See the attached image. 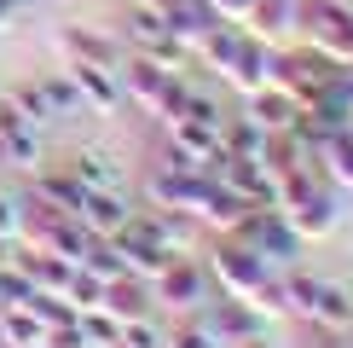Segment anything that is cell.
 Wrapping results in <instances>:
<instances>
[{"mask_svg": "<svg viewBox=\"0 0 353 348\" xmlns=\"http://www.w3.org/2000/svg\"><path fill=\"white\" fill-rule=\"evenodd\" d=\"M6 18H12V0H0V29H6Z\"/></svg>", "mask_w": 353, "mask_h": 348, "instance_id": "8992f818", "label": "cell"}, {"mask_svg": "<svg viewBox=\"0 0 353 348\" xmlns=\"http://www.w3.org/2000/svg\"><path fill=\"white\" fill-rule=\"evenodd\" d=\"M0 267H12V238L0 232Z\"/></svg>", "mask_w": 353, "mask_h": 348, "instance_id": "5b68a950", "label": "cell"}, {"mask_svg": "<svg viewBox=\"0 0 353 348\" xmlns=\"http://www.w3.org/2000/svg\"><path fill=\"white\" fill-rule=\"evenodd\" d=\"M0 342H12V348H47V325H41L23 302H6V308H0Z\"/></svg>", "mask_w": 353, "mask_h": 348, "instance_id": "6da1fadb", "label": "cell"}, {"mask_svg": "<svg viewBox=\"0 0 353 348\" xmlns=\"http://www.w3.org/2000/svg\"><path fill=\"white\" fill-rule=\"evenodd\" d=\"M12 105L23 110V122H47V93H41V87H18V93H12Z\"/></svg>", "mask_w": 353, "mask_h": 348, "instance_id": "3957f363", "label": "cell"}, {"mask_svg": "<svg viewBox=\"0 0 353 348\" xmlns=\"http://www.w3.org/2000/svg\"><path fill=\"white\" fill-rule=\"evenodd\" d=\"M0 232H6V238H18V232H23V209H18V197H12V192H0Z\"/></svg>", "mask_w": 353, "mask_h": 348, "instance_id": "277c9868", "label": "cell"}, {"mask_svg": "<svg viewBox=\"0 0 353 348\" xmlns=\"http://www.w3.org/2000/svg\"><path fill=\"white\" fill-rule=\"evenodd\" d=\"M23 267L35 273L41 284H52V290H64V284H70V267H58V261H47V250H35V255L23 261Z\"/></svg>", "mask_w": 353, "mask_h": 348, "instance_id": "7a4b0ae2", "label": "cell"}]
</instances>
